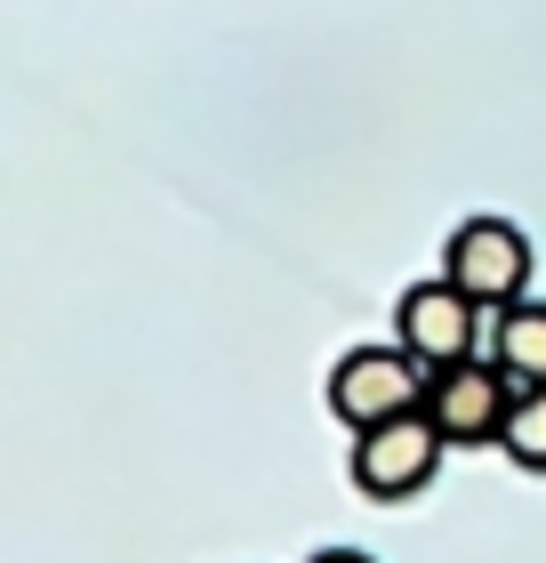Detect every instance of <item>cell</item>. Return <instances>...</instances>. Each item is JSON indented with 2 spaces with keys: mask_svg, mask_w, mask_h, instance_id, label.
Segmentation results:
<instances>
[{
  "mask_svg": "<svg viewBox=\"0 0 546 563\" xmlns=\"http://www.w3.org/2000/svg\"><path fill=\"white\" fill-rule=\"evenodd\" d=\"M514 378L490 363V354H466V363L450 371H434V387H426V411L434 427L450 434V451H475V443H499L506 419H514Z\"/></svg>",
  "mask_w": 546,
  "mask_h": 563,
  "instance_id": "4",
  "label": "cell"
},
{
  "mask_svg": "<svg viewBox=\"0 0 546 563\" xmlns=\"http://www.w3.org/2000/svg\"><path fill=\"white\" fill-rule=\"evenodd\" d=\"M499 451L514 459V467L546 475V387H523V395H514V419H506V434H499Z\"/></svg>",
  "mask_w": 546,
  "mask_h": 563,
  "instance_id": "7",
  "label": "cell"
},
{
  "mask_svg": "<svg viewBox=\"0 0 546 563\" xmlns=\"http://www.w3.org/2000/svg\"><path fill=\"white\" fill-rule=\"evenodd\" d=\"M490 363H499L514 387H546V298L506 306L499 330H490Z\"/></svg>",
  "mask_w": 546,
  "mask_h": 563,
  "instance_id": "6",
  "label": "cell"
},
{
  "mask_svg": "<svg viewBox=\"0 0 546 563\" xmlns=\"http://www.w3.org/2000/svg\"><path fill=\"white\" fill-rule=\"evenodd\" d=\"M442 274L458 282L475 306H490V314H506V306L531 298V242L514 218H466L450 250H442Z\"/></svg>",
  "mask_w": 546,
  "mask_h": 563,
  "instance_id": "3",
  "label": "cell"
},
{
  "mask_svg": "<svg viewBox=\"0 0 546 563\" xmlns=\"http://www.w3.org/2000/svg\"><path fill=\"white\" fill-rule=\"evenodd\" d=\"M394 339L419 354L426 371H450L466 354H482V306L458 290L450 274L442 282H410L402 306H394Z\"/></svg>",
  "mask_w": 546,
  "mask_h": 563,
  "instance_id": "5",
  "label": "cell"
},
{
  "mask_svg": "<svg viewBox=\"0 0 546 563\" xmlns=\"http://www.w3.org/2000/svg\"><path fill=\"white\" fill-rule=\"evenodd\" d=\"M426 387H434V371L402 339L394 346H346L330 371V411L361 434V427H386L402 411H426Z\"/></svg>",
  "mask_w": 546,
  "mask_h": 563,
  "instance_id": "1",
  "label": "cell"
},
{
  "mask_svg": "<svg viewBox=\"0 0 546 563\" xmlns=\"http://www.w3.org/2000/svg\"><path fill=\"white\" fill-rule=\"evenodd\" d=\"M314 563H370V555H361V548H322Z\"/></svg>",
  "mask_w": 546,
  "mask_h": 563,
  "instance_id": "8",
  "label": "cell"
},
{
  "mask_svg": "<svg viewBox=\"0 0 546 563\" xmlns=\"http://www.w3.org/2000/svg\"><path fill=\"white\" fill-rule=\"evenodd\" d=\"M442 451H450V434L434 427V411H402L386 427H361L354 434V492L361 499H419L442 475Z\"/></svg>",
  "mask_w": 546,
  "mask_h": 563,
  "instance_id": "2",
  "label": "cell"
}]
</instances>
